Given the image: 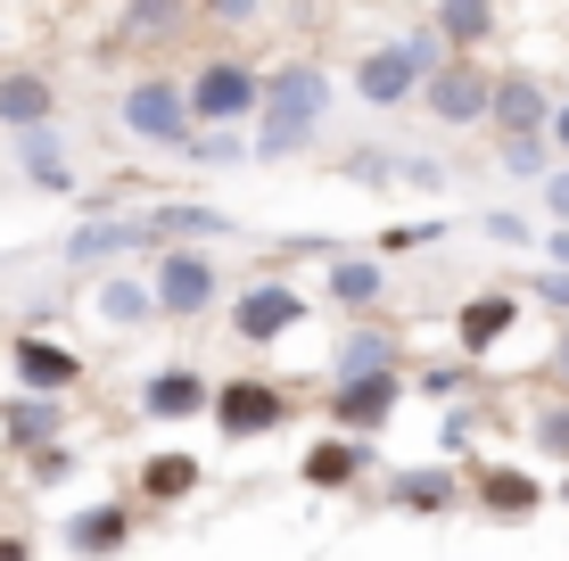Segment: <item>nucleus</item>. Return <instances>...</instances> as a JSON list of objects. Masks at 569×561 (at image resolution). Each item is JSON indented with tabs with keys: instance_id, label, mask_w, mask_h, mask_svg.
I'll return each mask as SVG.
<instances>
[{
	"instance_id": "nucleus-28",
	"label": "nucleus",
	"mask_w": 569,
	"mask_h": 561,
	"mask_svg": "<svg viewBox=\"0 0 569 561\" xmlns=\"http://www.w3.org/2000/svg\"><path fill=\"white\" fill-rule=\"evenodd\" d=\"M429 26H438V42H446V50L487 58V42L503 33V17H496V0H429Z\"/></svg>"
},
{
	"instance_id": "nucleus-43",
	"label": "nucleus",
	"mask_w": 569,
	"mask_h": 561,
	"mask_svg": "<svg viewBox=\"0 0 569 561\" xmlns=\"http://www.w3.org/2000/svg\"><path fill=\"white\" fill-rule=\"evenodd\" d=\"M0 561H42V545L33 537H0Z\"/></svg>"
},
{
	"instance_id": "nucleus-32",
	"label": "nucleus",
	"mask_w": 569,
	"mask_h": 561,
	"mask_svg": "<svg viewBox=\"0 0 569 561\" xmlns=\"http://www.w3.org/2000/svg\"><path fill=\"white\" fill-rule=\"evenodd\" d=\"M74 471H83V447H74V438H50V447L26 454V479H33V488H67Z\"/></svg>"
},
{
	"instance_id": "nucleus-10",
	"label": "nucleus",
	"mask_w": 569,
	"mask_h": 561,
	"mask_svg": "<svg viewBox=\"0 0 569 561\" xmlns=\"http://www.w3.org/2000/svg\"><path fill=\"white\" fill-rule=\"evenodd\" d=\"M9 380H17V389H33V397H83L91 363H83V347H74V339L26 322V331L9 339Z\"/></svg>"
},
{
	"instance_id": "nucleus-35",
	"label": "nucleus",
	"mask_w": 569,
	"mask_h": 561,
	"mask_svg": "<svg viewBox=\"0 0 569 561\" xmlns=\"http://www.w3.org/2000/svg\"><path fill=\"white\" fill-rule=\"evenodd\" d=\"M446 240V216H429V223H388L380 231V257L397 264V257H413V248H438Z\"/></svg>"
},
{
	"instance_id": "nucleus-27",
	"label": "nucleus",
	"mask_w": 569,
	"mask_h": 561,
	"mask_svg": "<svg viewBox=\"0 0 569 561\" xmlns=\"http://www.w3.org/2000/svg\"><path fill=\"white\" fill-rule=\"evenodd\" d=\"M149 223H157V240H166V248H214V240L240 231L214 199H149Z\"/></svg>"
},
{
	"instance_id": "nucleus-44",
	"label": "nucleus",
	"mask_w": 569,
	"mask_h": 561,
	"mask_svg": "<svg viewBox=\"0 0 569 561\" xmlns=\"http://www.w3.org/2000/svg\"><path fill=\"white\" fill-rule=\"evenodd\" d=\"M0 58H9V17H0Z\"/></svg>"
},
{
	"instance_id": "nucleus-29",
	"label": "nucleus",
	"mask_w": 569,
	"mask_h": 561,
	"mask_svg": "<svg viewBox=\"0 0 569 561\" xmlns=\"http://www.w3.org/2000/svg\"><path fill=\"white\" fill-rule=\"evenodd\" d=\"M182 158L207 173H231V166H257V149H248V124H199L182 141Z\"/></svg>"
},
{
	"instance_id": "nucleus-19",
	"label": "nucleus",
	"mask_w": 569,
	"mask_h": 561,
	"mask_svg": "<svg viewBox=\"0 0 569 561\" xmlns=\"http://www.w3.org/2000/svg\"><path fill=\"white\" fill-rule=\"evenodd\" d=\"M553 100H561V91L545 83L537 67H496V100H487V132H496V141L545 132V124H553Z\"/></svg>"
},
{
	"instance_id": "nucleus-25",
	"label": "nucleus",
	"mask_w": 569,
	"mask_h": 561,
	"mask_svg": "<svg viewBox=\"0 0 569 561\" xmlns=\"http://www.w3.org/2000/svg\"><path fill=\"white\" fill-rule=\"evenodd\" d=\"M190 26H199V0H116V17H108V33L124 50H166Z\"/></svg>"
},
{
	"instance_id": "nucleus-9",
	"label": "nucleus",
	"mask_w": 569,
	"mask_h": 561,
	"mask_svg": "<svg viewBox=\"0 0 569 561\" xmlns=\"http://www.w3.org/2000/svg\"><path fill=\"white\" fill-rule=\"evenodd\" d=\"M413 380L405 372H363V380H322V430L347 438H388V421L405 413Z\"/></svg>"
},
{
	"instance_id": "nucleus-8",
	"label": "nucleus",
	"mask_w": 569,
	"mask_h": 561,
	"mask_svg": "<svg viewBox=\"0 0 569 561\" xmlns=\"http://www.w3.org/2000/svg\"><path fill=\"white\" fill-rule=\"evenodd\" d=\"M487 100H496V67L455 50L438 74H421V100H413V108H421L438 132H479V124H487Z\"/></svg>"
},
{
	"instance_id": "nucleus-15",
	"label": "nucleus",
	"mask_w": 569,
	"mask_h": 561,
	"mask_svg": "<svg viewBox=\"0 0 569 561\" xmlns=\"http://www.w3.org/2000/svg\"><path fill=\"white\" fill-rule=\"evenodd\" d=\"M380 504H388V512L446 520V512L470 504V479H462V462H397V471L380 479Z\"/></svg>"
},
{
	"instance_id": "nucleus-3",
	"label": "nucleus",
	"mask_w": 569,
	"mask_h": 561,
	"mask_svg": "<svg viewBox=\"0 0 569 561\" xmlns=\"http://www.w3.org/2000/svg\"><path fill=\"white\" fill-rule=\"evenodd\" d=\"M116 124H124V141H141V149H166V158H182V141L199 132V116H190V83H182V67L132 74V83L116 91Z\"/></svg>"
},
{
	"instance_id": "nucleus-2",
	"label": "nucleus",
	"mask_w": 569,
	"mask_h": 561,
	"mask_svg": "<svg viewBox=\"0 0 569 561\" xmlns=\"http://www.w3.org/2000/svg\"><path fill=\"white\" fill-rule=\"evenodd\" d=\"M306 322H313V298L281 273V264L248 273V281L223 298V331L240 339V347H281V339H298Z\"/></svg>"
},
{
	"instance_id": "nucleus-36",
	"label": "nucleus",
	"mask_w": 569,
	"mask_h": 561,
	"mask_svg": "<svg viewBox=\"0 0 569 561\" xmlns=\"http://www.w3.org/2000/svg\"><path fill=\"white\" fill-rule=\"evenodd\" d=\"M199 26H214V33H248V26H264V0H199Z\"/></svg>"
},
{
	"instance_id": "nucleus-39",
	"label": "nucleus",
	"mask_w": 569,
	"mask_h": 561,
	"mask_svg": "<svg viewBox=\"0 0 569 561\" xmlns=\"http://www.w3.org/2000/svg\"><path fill=\"white\" fill-rule=\"evenodd\" d=\"M537 199H545V216H553V223H569V158L537 182Z\"/></svg>"
},
{
	"instance_id": "nucleus-6",
	"label": "nucleus",
	"mask_w": 569,
	"mask_h": 561,
	"mask_svg": "<svg viewBox=\"0 0 569 561\" xmlns=\"http://www.w3.org/2000/svg\"><path fill=\"white\" fill-rule=\"evenodd\" d=\"M207 421H214L223 447H257V438H281L289 421H298V397H289L281 380H264V372H231V380H214Z\"/></svg>"
},
{
	"instance_id": "nucleus-45",
	"label": "nucleus",
	"mask_w": 569,
	"mask_h": 561,
	"mask_svg": "<svg viewBox=\"0 0 569 561\" xmlns=\"http://www.w3.org/2000/svg\"><path fill=\"white\" fill-rule=\"evenodd\" d=\"M561 504H569V471H561Z\"/></svg>"
},
{
	"instance_id": "nucleus-30",
	"label": "nucleus",
	"mask_w": 569,
	"mask_h": 561,
	"mask_svg": "<svg viewBox=\"0 0 569 561\" xmlns=\"http://www.w3.org/2000/svg\"><path fill=\"white\" fill-rule=\"evenodd\" d=\"M528 447L553 462V471H569V389H553L545 404H528Z\"/></svg>"
},
{
	"instance_id": "nucleus-20",
	"label": "nucleus",
	"mask_w": 569,
	"mask_h": 561,
	"mask_svg": "<svg viewBox=\"0 0 569 561\" xmlns=\"http://www.w3.org/2000/svg\"><path fill=\"white\" fill-rule=\"evenodd\" d=\"M207 404H214V380L190 355L141 372V389H132V413H141V421H207Z\"/></svg>"
},
{
	"instance_id": "nucleus-18",
	"label": "nucleus",
	"mask_w": 569,
	"mask_h": 561,
	"mask_svg": "<svg viewBox=\"0 0 569 561\" xmlns=\"http://www.w3.org/2000/svg\"><path fill=\"white\" fill-rule=\"evenodd\" d=\"M503 339H520V289L496 281V289H470V298H455V355L487 363Z\"/></svg>"
},
{
	"instance_id": "nucleus-21",
	"label": "nucleus",
	"mask_w": 569,
	"mask_h": 561,
	"mask_svg": "<svg viewBox=\"0 0 569 561\" xmlns=\"http://www.w3.org/2000/svg\"><path fill=\"white\" fill-rule=\"evenodd\" d=\"M363 372H405V331L380 314H356L330 339V372L322 380H363Z\"/></svg>"
},
{
	"instance_id": "nucleus-33",
	"label": "nucleus",
	"mask_w": 569,
	"mask_h": 561,
	"mask_svg": "<svg viewBox=\"0 0 569 561\" xmlns=\"http://www.w3.org/2000/svg\"><path fill=\"white\" fill-rule=\"evenodd\" d=\"M470 372H479L470 355H438V363H421V372H413V397H462Z\"/></svg>"
},
{
	"instance_id": "nucleus-7",
	"label": "nucleus",
	"mask_w": 569,
	"mask_h": 561,
	"mask_svg": "<svg viewBox=\"0 0 569 561\" xmlns=\"http://www.w3.org/2000/svg\"><path fill=\"white\" fill-rule=\"evenodd\" d=\"M149 289H157V314L166 322H207V314H223V298H231L214 248H157Z\"/></svg>"
},
{
	"instance_id": "nucleus-12",
	"label": "nucleus",
	"mask_w": 569,
	"mask_h": 561,
	"mask_svg": "<svg viewBox=\"0 0 569 561\" xmlns=\"http://www.w3.org/2000/svg\"><path fill=\"white\" fill-rule=\"evenodd\" d=\"M421 74H429V67L413 58V42H405V33H388V42H371L356 67H347V91H356L371 116H397V108L421 100Z\"/></svg>"
},
{
	"instance_id": "nucleus-16",
	"label": "nucleus",
	"mask_w": 569,
	"mask_h": 561,
	"mask_svg": "<svg viewBox=\"0 0 569 561\" xmlns=\"http://www.w3.org/2000/svg\"><path fill=\"white\" fill-rule=\"evenodd\" d=\"M388 298H397V273H388L380 248H347V257L322 264V305H339L347 322L356 314H388Z\"/></svg>"
},
{
	"instance_id": "nucleus-1",
	"label": "nucleus",
	"mask_w": 569,
	"mask_h": 561,
	"mask_svg": "<svg viewBox=\"0 0 569 561\" xmlns=\"http://www.w3.org/2000/svg\"><path fill=\"white\" fill-rule=\"evenodd\" d=\"M330 100H339V83H330L322 58H306V50L272 58L264 67V108H257V141H248L257 166L306 158V149L322 141V124H330Z\"/></svg>"
},
{
	"instance_id": "nucleus-13",
	"label": "nucleus",
	"mask_w": 569,
	"mask_h": 561,
	"mask_svg": "<svg viewBox=\"0 0 569 561\" xmlns=\"http://www.w3.org/2000/svg\"><path fill=\"white\" fill-rule=\"evenodd\" d=\"M132 537H141V504H124V495H100V504L58 520V553L67 561H124Z\"/></svg>"
},
{
	"instance_id": "nucleus-24",
	"label": "nucleus",
	"mask_w": 569,
	"mask_h": 561,
	"mask_svg": "<svg viewBox=\"0 0 569 561\" xmlns=\"http://www.w3.org/2000/svg\"><path fill=\"white\" fill-rule=\"evenodd\" d=\"M67 421H74V397L9 389V397H0V447H9V454H33V447H50V438H67Z\"/></svg>"
},
{
	"instance_id": "nucleus-40",
	"label": "nucleus",
	"mask_w": 569,
	"mask_h": 561,
	"mask_svg": "<svg viewBox=\"0 0 569 561\" xmlns=\"http://www.w3.org/2000/svg\"><path fill=\"white\" fill-rule=\"evenodd\" d=\"M545 380H553V389H569V322L553 331V355H545Z\"/></svg>"
},
{
	"instance_id": "nucleus-17",
	"label": "nucleus",
	"mask_w": 569,
	"mask_h": 561,
	"mask_svg": "<svg viewBox=\"0 0 569 561\" xmlns=\"http://www.w3.org/2000/svg\"><path fill=\"white\" fill-rule=\"evenodd\" d=\"M9 166L26 173V190H42V199H83V166H74L67 132L58 124H33V132H9Z\"/></svg>"
},
{
	"instance_id": "nucleus-22",
	"label": "nucleus",
	"mask_w": 569,
	"mask_h": 561,
	"mask_svg": "<svg viewBox=\"0 0 569 561\" xmlns=\"http://www.w3.org/2000/svg\"><path fill=\"white\" fill-rule=\"evenodd\" d=\"M207 488V462L190 454V447H157L132 462V504H149V512H173V504H190V495Z\"/></svg>"
},
{
	"instance_id": "nucleus-41",
	"label": "nucleus",
	"mask_w": 569,
	"mask_h": 561,
	"mask_svg": "<svg viewBox=\"0 0 569 561\" xmlns=\"http://www.w3.org/2000/svg\"><path fill=\"white\" fill-rule=\"evenodd\" d=\"M537 248H545V264H561V273H569V223H545Z\"/></svg>"
},
{
	"instance_id": "nucleus-4",
	"label": "nucleus",
	"mask_w": 569,
	"mask_h": 561,
	"mask_svg": "<svg viewBox=\"0 0 569 561\" xmlns=\"http://www.w3.org/2000/svg\"><path fill=\"white\" fill-rule=\"evenodd\" d=\"M182 83H190L199 124H257V108H264V67L248 50H199L182 67Z\"/></svg>"
},
{
	"instance_id": "nucleus-5",
	"label": "nucleus",
	"mask_w": 569,
	"mask_h": 561,
	"mask_svg": "<svg viewBox=\"0 0 569 561\" xmlns=\"http://www.w3.org/2000/svg\"><path fill=\"white\" fill-rule=\"evenodd\" d=\"M157 223H149V207L141 216H74L67 231H58V264L67 273H116V264H141V257H157Z\"/></svg>"
},
{
	"instance_id": "nucleus-23",
	"label": "nucleus",
	"mask_w": 569,
	"mask_h": 561,
	"mask_svg": "<svg viewBox=\"0 0 569 561\" xmlns=\"http://www.w3.org/2000/svg\"><path fill=\"white\" fill-rule=\"evenodd\" d=\"M363 471H371V438H347V430H322L298 454V479H306L313 495H356Z\"/></svg>"
},
{
	"instance_id": "nucleus-14",
	"label": "nucleus",
	"mask_w": 569,
	"mask_h": 561,
	"mask_svg": "<svg viewBox=\"0 0 569 561\" xmlns=\"http://www.w3.org/2000/svg\"><path fill=\"white\" fill-rule=\"evenodd\" d=\"M67 116V83L42 58H0V132H33Z\"/></svg>"
},
{
	"instance_id": "nucleus-37",
	"label": "nucleus",
	"mask_w": 569,
	"mask_h": 561,
	"mask_svg": "<svg viewBox=\"0 0 569 561\" xmlns=\"http://www.w3.org/2000/svg\"><path fill=\"white\" fill-rule=\"evenodd\" d=\"M479 231H487L496 248H537V240H545V231L528 223V216H512V207H487V216H479Z\"/></svg>"
},
{
	"instance_id": "nucleus-11",
	"label": "nucleus",
	"mask_w": 569,
	"mask_h": 561,
	"mask_svg": "<svg viewBox=\"0 0 569 561\" xmlns=\"http://www.w3.org/2000/svg\"><path fill=\"white\" fill-rule=\"evenodd\" d=\"M462 479H470V512L496 520V529H528V520L545 512V479L520 471V462H503V454H470Z\"/></svg>"
},
{
	"instance_id": "nucleus-38",
	"label": "nucleus",
	"mask_w": 569,
	"mask_h": 561,
	"mask_svg": "<svg viewBox=\"0 0 569 561\" xmlns=\"http://www.w3.org/2000/svg\"><path fill=\"white\" fill-rule=\"evenodd\" d=\"M438 438H446V454H455V462H470V447H479V413H470V404H446Z\"/></svg>"
},
{
	"instance_id": "nucleus-42",
	"label": "nucleus",
	"mask_w": 569,
	"mask_h": 561,
	"mask_svg": "<svg viewBox=\"0 0 569 561\" xmlns=\"http://www.w3.org/2000/svg\"><path fill=\"white\" fill-rule=\"evenodd\" d=\"M545 141H553V158H569V91L553 100V124H545Z\"/></svg>"
},
{
	"instance_id": "nucleus-34",
	"label": "nucleus",
	"mask_w": 569,
	"mask_h": 561,
	"mask_svg": "<svg viewBox=\"0 0 569 561\" xmlns=\"http://www.w3.org/2000/svg\"><path fill=\"white\" fill-rule=\"evenodd\" d=\"M512 289H520V298H537L545 314H561V322H569V273H561V264H537V273H520Z\"/></svg>"
},
{
	"instance_id": "nucleus-31",
	"label": "nucleus",
	"mask_w": 569,
	"mask_h": 561,
	"mask_svg": "<svg viewBox=\"0 0 569 561\" xmlns=\"http://www.w3.org/2000/svg\"><path fill=\"white\" fill-rule=\"evenodd\" d=\"M496 166L512 173V182H545L561 158H553V141H545V132H520V141H496Z\"/></svg>"
},
{
	"instance_id": "nucleus-26",
	"label": "nucleus",
	"mask_w": 569,
	"mask_h": 561,
	"mask_svg": "<svg viewBox=\"0 0 569 561\" xmlns=\"http://www.w3.org/2000/svg\"><path fill=\"white\" fill-rule=\"evenodd\" d=\"M91 314L108 322V331H149V322H166L157 314V289H149V273H91Z\"/></svg>"
}]
</instances>
